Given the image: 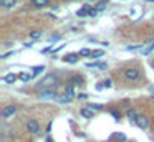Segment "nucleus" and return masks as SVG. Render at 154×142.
<instances>
[{"mask_svg":"<svg viewBox=\"0 0 154 142\" xmlns=\"http://www.w3.org/2000/svg\"><path fill=\"white\" fill-rule=\"evenodd\" d=\"M32 46H33V43H32V41H28V43H25V48H32Z\"/></svg>","mask_w":154,"mask_h":142,"instance_id":"473e14b6","label":"nucleus"},{"mask_svg":"<svg viewBox=\"0 0 154 142\" xmlns=\"http://www.w3.org/2000/svg\"><path fill=\"white\" fill-rule=\"evenodd\" d=\"M43 69H45V66H43V65H42V66H35V68H33V73H32V74H33V76H37L38 73H42Z\"/></svg>","mask_w":154,"mask_h":142,"instance_id":"412c9836","label":"nucleus"},{"mask_svg":"<svg viewBox=\"0 0 154 142\" xmlns=\"http://www.w3.org/2000/svg\"><path fill=\"white\" fill-rule=\"evenodd\" d=\"M15 112H17V107H15L14 104H8V106H5V107L2 109V117L7 119V117H10V116H14Z\"/></svg>","mask_w":154,"mask_h":142,"instance_id":"39448f33","label":"nucleus"},{"mask_svg":"<svg viewBox=\"0 0 154 142\" xmlns=\"http://www.w3.org/2000/svg\"><path fill=\"white\" fill-rule=\"evenodd\" d=\"M57 101H58V102H61V104H66V102H70V101H71V98H68L66 94H63V96H58Z\"/></svg>","mask_w":154,"mask_h":142,"instance_id":"2eb2a0df","label":"nucleus"},{"mask_svg":"<svg viewBox=\"0 0 154 142\" xmlns=\"http://www.w3.org/2000/svg\"><path fill=\"white\" fill-rule=\"evenodd\" d=\"M73 83H78V84H81V83H83V76H80V74H75V76H71V79H70V84H73Z\"/></svg>","mask_w":154,"mask_h":142,"instance_id":"ddd939ff","label":"nucleus"},{"mask_svg":"<svg viewBox=\"0 0 154 142\" xmlns=\"http://www.w3.org/2000/svg\"><path fill=\"white\" fill-rule=\"evenodd\" d=\"M15 79H17V76L12 74V73H10V74H5L4 76V81L5 83H10V84H12V83H15Z\"/></svg>","mask_w":154,"mask_h":142,"instance_id":"4468645a","label":"nucleus"},{"mask_svg":"<svg viewBox=\"0 0 154 142\" xmlns=\"http://www.w3.org/2000/svg\"><path fill=\"white\" fill-rule=\"evenodd\" d=\"M128 117H129V121H133L134 124H136V121H137V114H136V111H134V109H129V111H128Z\"/></svg>","mask_w":154,"mask_h":142,"instance_id":"f8f14e48","label":"nucleus"},{"mask_svg":"<svg viewBox=\"0 0 154 142\" xmlns=\"http://www.w3.org/2000/svg\"><path fill=\"white\" fill-rule=\"evenodd\" d=\"M57 83H58V79H57V76H53V74H47L42 81H38V89L40 91H45V89H53L55 86H57Z\"/></svg>","mask_w":154,"mask_h":142,"instance_id":"f257e3e1","label":"nucleus"},{"mask_svg":"<svg viewBox=\"0 0 154 142\" xmlns=\"http://www.w3.org/2000/svg\"><path fill=\"white\" fill-rule=\"evenodd\" d=\"M15 55V51H8V53H4L2 55V59H7V58H10V56H14Z\"/></svg>","mask_w":154,"mask_h":142,"instance_id":"bb28decb","label":"nucleus"},{"mask_svg":"<svg viewBox=\"0 0 154 142\" xmlns=\"http://www.w3.org/2000/svg\"><path fill=\"white\" fill-rule=\"evenodd\" d=\"M152 50H154V43H151L147 48H143V50H141V53H143V55H147V53H151Z\"/></svg>","mask_w":154,"mask_h":142,"instance_id":"6ab92c4d","label":"nucleus"},{"mask_svg":"<svg viewBox=\"0 0 154 142\" xmlns=\"http://www.w3.org/2000/svg\"><path fill=\"white\" fill-rule=\"evenodd\" d=\"M42 36V32L40 30H33V32H30V38L32 40H38Z\"/></svg>","mask_w":154,"mask_h":142,"instance_id":"f3484780","label":"nucleus"},{"mask_svg":"<svg viewBox=\"0 0 154 142\" xmlns=\"http://www.w3.org/2000/svg\"><path fill=\"white\" fill-rule=\"evenodd\" d=\"M27 131L30 132V134H37L38 131H40V124H38V121H35V119H30V121H27Z\"/></svg>","mask_w":154,"mask_h":142,"instance_id":"20e7f679","label":"nucleus"},{"mask_svg":"<svg viewBox=\"0 0 154 142\" xmlns=\"http://www.w3.org/2000/svg\"><path fill=\"white\" fill-rule=\"evenodd\" d=\"M123 74L128 81H136V79L139 78V69L137 68H126Z\"/></svg>","mask_w":154,"mask_h":142,"instance_id":"f03ea898","label":"nucleus"},{"mask_svg":"<svg viewBox=\"0 0 154 142\" xmlns=\"http://www.w3.org/2000/svg\"><path fill=\"white\" fill-rule=\"evenodd\" d=\"M90 109H103L101 104H90Z\"/></svg>","mask_w":154,"mask_h":142,"instance_id":"c756f323","label":"nucleus"},{"mask_svg":"<svg viewBox=\"0 0 154 142\" xmlns=\"http://www.w3.org/2000/svg\"><path fill=\"white\" fill-rule=\"evenodd\" d=\"M65 94H66L68 98H73V94H75L73 84H66V88H65Z\"/></svg>","mask_w":154,"mask_h":142,"instance_id":"9b49d317","label":"nucleus"},{"mask_svg":"<svg viewBox=\"0 0 154 142\" xmlns=\"http://www.w3.org/2000/svg\"><path fill=\"white\" fill-rule=\"evenodd\" d=\"M38 98H40V99H57L58 94H57L55 89H45V91L38 92Z\"/></svg>","mask_w":154,"mask_h":142,"instance_id":"7ed1b4c3","label":"nucleus"},{"mask_svg":"<svg viewBox=\"0 0 154 142\" xmlns=\"http://www.w3.org/2000/svg\"><path fill=\"white\" fill-rule=\"evenodd\" d=\"M88 2H93V3H94V2H98V3H100L101 0H88Z\"/></svg>","mask_w":154,"mask_h":142,"instance_id":"72a5a7b5","label":"nucleus"},{"mask_svg":"<svg viewBox=\"0 0 154 142\" xmlns=\"http://www.w3.org/2000/svg\"><path fill=\"white\" fill-rule=\"evenodd\" d=\"M96 13H98V10H94V8H90V13H88V15H90V17H94Z\"/></svg>","mask_w":154,"mask_h":142,"instance_id":"7c9ffc66","label":"nucleus"},{"mask_svg":"<svg viewBox=\"0 0 154 142\" xmlns=\"http://www.w3.org/2000/svg\"><path fill=\"white\" fill-rule=\"evenodd\" d=\"M100 56H103V51H101V50H94V51H91V58H100Z\"/></svg>","mask_w":154,"mask_h":142,"instance_id":"4be33fe9","label":"nucleus"},{"mask_svg":"<svg viewBox=\"0 0 154 142\" xmlns=\"http://www.w3.org/2000/svg\"><path fill=\"white\" fill-rule=\"evenodd\" d=\"M111 114H113V117H114V119H121V114H118V112L114 111V109H111Z\"/></svg>","mask_w":154,"mask_h":142,"instance_id":"c85d7f7f","label":"nucleus"},{"mask_svg":"<svg viewBox=\"0 0 154 142\" xmlns=\"http://www.w3.org/2000/svg\"><path fill=\"white\" fill-rule=\"evenodd\" d=\"M18 78H20L22 81H28V79L32 78V74H28V73H20V74H18Z\"/></svg>","mask_w":154,"mask_h":142,"instance_id":"aec40b11","label":"nucleus"},{"mask_svg":"<svg viewBox=\"0 0 154 142\" xmlns=\"http://www.w3.org/2000/svg\"><path fill=\"white\" fill-rule=\"evenodd\" d=\"M65 2H68V0H65Z\"/></svg>","mask_w":154,"mask_h":142,"instance_id":"c9c22d12","label":"nucleus"},{"mask_svg":"<svg viewBox=\"0 0 154 142\" xmlns=\"http://www.w3.org/2000/svg\"><path fill=\"white\" fill-rule=\"evenodd\" d=\"M80 56H91V51H90L88 48H83V50L80 51Z\"/></svg>","mask_w":154,"mask_h":142,"instance_id":"b1692460","label":"nucleus"},{"mask_svg":"<svg viewBox=\"0 0 154 142\" xmlns=\"http://www.w3.org/2000/svg\"><path fill=\"white\" fill-rule=\"evenodd\" d=\"M32 5L37 7V8H43V7L50 5V0H32Z\"/></svg>","mask_w":154,"mask_h":142,"instance_id":"0eeeda50","label":"nucleus"},{"mask_svg":"<svg viewBox=\"0 0 154 142\" xmlns=\"http://www.w3.org/2000/svg\"><path fill=\"white\" fill-rule=\"evenodd\" d=\"M113 137L116 139V140H119V142H124V140H126V135H124L123 132H116V134H113Z\"/></svg>","mask_w":154,"mask_h":142,"instance_id":"dca6fc26","label":"nucleus"},{"mask_svg":"<svg viewBox=\"0 0 154 142\" xmlns=\"http://www.w3.org/2000/svg\"><path fill=\"white\" fill-rule=\"evenodd\" d=\"M147 2H154V0H147Z\"/></svg>","mask_w":154,"mask_h":142,"instance_id":"f704fd0d","label":"nucleus"},{"mask_svg":"<svg viewBox=\"0 0 154 142\" xmlns=\"http://www.w3.org/2000/svg\"><path fill=\"white\" fill-rule=\"evenodd\" d=\"M106 3H108V0H101V2L98 3V10H103L104 7H106Z\"/></svg>","mask_w":154,"mask_h":142,"instance_id":"a878e982","label":"nucleus"},{"mask_svg":"<svg viewBox=\"0 0 154 142\" xmlns=\"http://www.w3.org/2000/svg\"><path fill=\"white\" fill-rule=\"evenodd\" d=\"M101 86H103V88H109V86H111V79H104V81L101 83Z\"/></svg>","mask_w":154,"mask_h":142,"instance_id":"cd10ccee","label":"nucleus"},{"mask_svg":"<svg viewBox=\"0 0 154 142\" xmlns=\"http://www.w3.org/2000/svg\"><path fill=\"white\" fill-rule=\"evenodd\" d=\"M80 114L83 116V117H86V119H91V117H93V112L90 111V107H85V109H81V111H80Z\"/></svg>","mask_w":154,"mask_h":142,"instance_id":"9d476101","label":"nucleus"},{"mask_svg":"<svg viewBox=\"0 0 154 142\" xmlns=\"http://www.w3.org/2000/svg\"><path fill=\"white\" fill-rule=\"evenodd\" d=\"M63 59H65V63H76L78 61V55L76 53H70V55H66Z\"/></svg>","mask_w":154,"mask_h":142,"instance_id":"1a4fd4ad","label":"nucleus"},{"mask_svg":"<svg viewBox=\"0 0 154 142\" xmlns=\"http://www.w3.org/2000/svg\"><path fill=\"white\" fill-rule=\"evenodd\" d=\"M136 124L139 125L141 129H147V125H149V121H147V117H146V116H137Z\"/></svg>","mask_w":154,"mask_h":142,"instance_id":"423d86ee","label":"nucleus"},{"mask_svg":"<svg viewBox=\"0 0 154 142\" xmlns=\"http://www.w3.org/2000/svg\"><path fill=\"white\" fill-rule=\"evenodd\" d=\"M60 40V35L58 33H55V35H50L48 36V41H58Z\"/></svg>","mask_w":154,"mask_h":142,"instance_id":"5701e85b","label":"nucleus"},{"mask_svg":"<svg viewBox=\"0 0 154 142\" xmlns=\"http://www.w3.org/2000/svg\"><path fill=\"white\" fill-rule=\"evenodd\" d=\"M128 51H134V50H143V46L141 45H134V46H128Z\"/></svg>","mask_w":154,"mask_h":142,"instance_id":"393cba45","label":"nucleus"},{"mask_svg":"<svg viewBox=\"0 0 154 142\" xmlns=\"http://www.w3.org/2000/svg\"><path fill=\"white\" fill-rule=\"evenodd\" d=\"M15 3H17V0H0V5L4 8H12V7H15Z\"/></svg>","mask_w":154,"mask_h":142,"instance_id":"6e6552de","label":"nucleus"},{"mask_svg":"<svg viewBox=\"0 0 154 142\" xmlns=\"http://www.w3.org/2000/svg\"><path fill=\"white\" fill-rule=\"evenodd\" d=\"M88 13H90V10H88V5H85V8L78 10L76 15H78V17H85V15H88Z\"/></svg>","mask_w":154,"mask_h":142,"instance_id":"a211bd4d","label":"nucleus"},{"mask_svg":"<svg viewBox=\"0 0 154 142\" xmlns=\"http://www.w3.org/2000/svg\"><path fill=\"white\" fill-rule=\"evenodd\" d=\"M78 98H80V99H86V98H88V96H86V94H85V92H80V94H78Z\"/></svg>","mask_w":154,"mask_h":142,"instance_id":"2f4dec72","label":"nucleus"}]
</instances>
